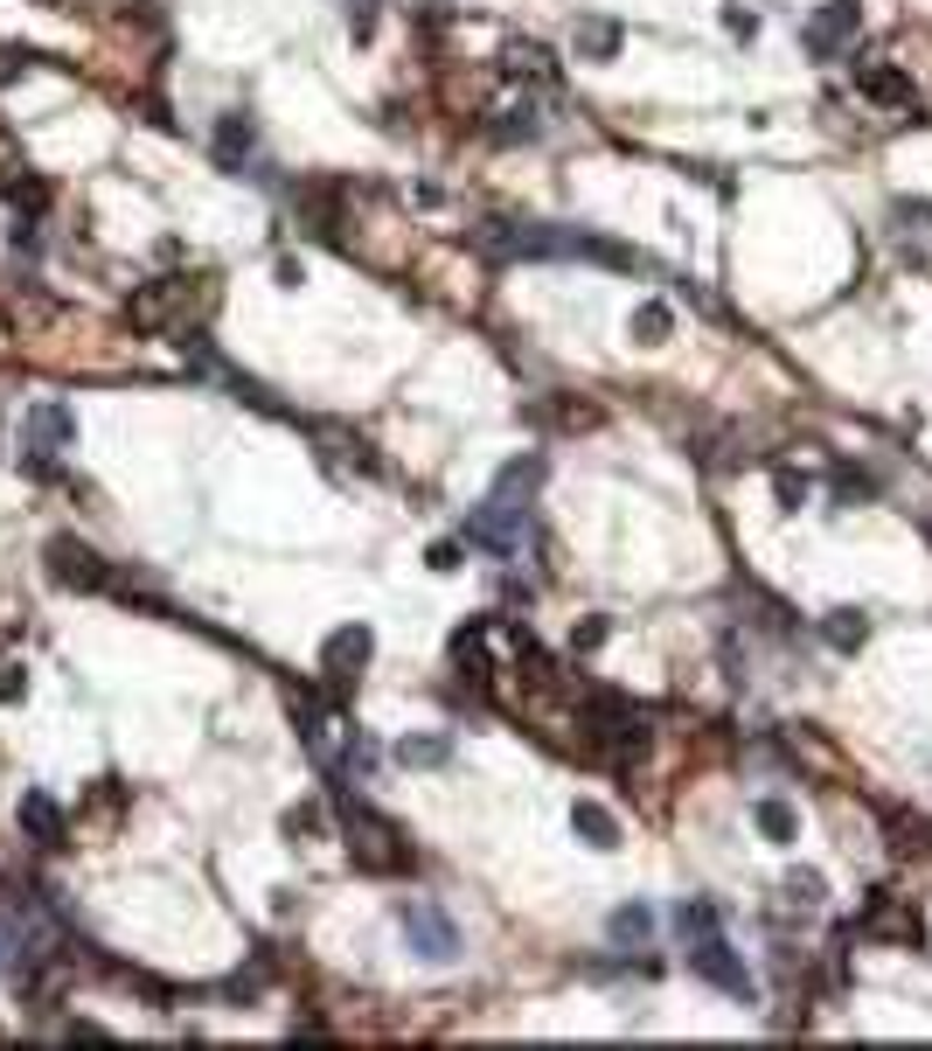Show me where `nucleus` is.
<instances>
[{"mask_svg":"<svg viewBox=\"0 0 932 1051\" xmlns=\"http://www.w3.org/2000/svg\"><path fill=\"white\" fill-rule=\"evenodd\" d=\"M216 314V285L209 279H154L126 300V320L140 335H196Z\"/></svg>","mask_w":932,"mask_h":1051,"instance_id":"f257e3e1","label":"nucleus"},{"mask_svg":"<svg viewBox=\"0 0 932 1051\" xmlns=\"http://www.w3.org/2000/svg\"><path fill=\"white\" fill-rule=\"evenodd\" d=\"M334 808H341V843H349V864H355V871H369V877L411 871V843H404V829H397L390 815H376L369 801H349V794H341Z\"/></svg>","mask_w":932,"mask_h":1051,"instance_id":"f03ea898","label":"nucleus"},{"mask_svg":"<svg viewBox=\"0 0 932 1051\" xmlns=\"http://www.w3.org/2000/svg\"><path fill=\"white\" fill-rule=\"evenodd\" d=\"M578 732L592 738L599 752H648V717H640L626 697H613V690H585Z\"/></svg>","mask_w":932,"mask_h":1051,"instance_id":"7ed1b4c3","label":"nucleus"},{"mask_svg":"<svg viewBox=\"0 0 932 1051\" xmlns=\"http://www.w3.org/2000/svg\"><path fill=\"white\" fill-rule=\"evenodd\" d=\"M522 537H529V502H502V494H487V502L467 515V544L494 550V558H516Z\"/></svg>","mask_w":932,"mask_h":1051,"instance_id":"20e7f679","label":"nucleus"},{"mask_svg":"<svg viewBox=\"0 0 932 1051\" xmlns=\"http://www.w3.org/2000/svg\"><path fill=\"white\" fill-rule=\"evenodd\" d=\"M856 35H863V0H828V8H814V14H807L801 43H807V56L835 63V56H849V49H856Z\"/></svg>","mask_w":932,"mask_h":1051,"instance_id":"39448f33","label":"nucleus"},{"mask_svg":"<svg viewBox=\"0 0 932 1051\" xmlns=\"http://www.w3.org/2000/svg\"><path fill=\"white\" fill-rule=\"evenodd\" d=\"M397 926H404L411 954H425V961H452V954H460V926H452L439 906H425V898H404V906H397Z\"/></svg>","mask_w":932,"mask_h":1051,"instance_id":"423d86ee","label":"nucleus"},{"mask_svg":"<svg viewBox=\"0 0 932 1051\" xmlns=\"http://www.w3.org/2000/svg\"><path fill=\"white\" fill-rule=\"evenodd\" d=\"M689 968L703 974V982H717L724 996H738V1003H752V996H758L752 968L731 954V941H724V933H703V941H689Z\"/></svg>","mask_w":932,"mask_h":1051,"instance_id":"0eeeda50","label":"nucleus"},{"mask_svg":"<svg viewBox=\"0 0 932 1051\" xmlns=\"http://www.w3.org/2000/svg\"><path fill=\"white\" fill-rule=\"evenodd\" d=\"M22 432H28V439H22V460H28L35 474H56V446H70V439H78V418H70L63 405H35Z\"/></svg>","mask_w":932,"mask_h":1051,"instance_id":"6e6552de","label":"nucleus"},{"mask_svg":"<svg viewBox=\"0 0 932 1051\" xmlns=\"http://www.w3.org/2000/svg\"><path fill=\"white\" fill-rule=\"evenodd\" d=\"M369 655H376V634H369L363 620L341 627V634H328V647H320V676H328V690L341 697V690H349V682L369 668Z\"/></svg>","mask_w":932,"mask_h":1051,"instance_id":"1a4fd4ad","label":"nucleus"},{"mask_svg":"<svg viewBox=\"0 0 932 1051\" xmlns=\"http://www.w3.org/2000/svg\"><path fill=\"white\" fill-rule=\"evenodd\" d=\"M49 579H56V585H78V592H98V585H111V571H105V558H98L91 544L49 537Z\"/></svg>","mask_w":932,"mask_h":1051,"instance_id":"9d476101","label":"nucleus"},{"mask_svg":"<svg viewBox=\"0 0 932 1051\" xmlns=\"http://www.w3.org/2000/svg\"><path fill=\"white\" fill-rule=\"evenodd\" d=\"M14 821H22V836L35 850H63L70 843V821H63V808H56L49 794H22V815Z\"/></svg>","mask_w":932,"mask_h":1051,"instance_id":"9b49d317","label":"nucleus"},{"mask_svg":"<svg viewBox=\"0 0 932 1051\" xmlns=\"http://www.w3.org/2000/svg\"><path fill=\"white\" fill-rule=\"evenodd\" d=\"M494 132H502V140H536V132H543V105L529 98V91L494 98Z\"/></svg>","mask_w":932,"mask_h":1051,"instance_id":"f8f14e48","label":"nucleus"},{"mask_svg":"<svg viewBox=\"0 0 932 1051\" xmlns=\"http://www.w3.org/2000/svg\"><path fill=\"white\" fill-rule=\"evenodd\" d=\"M856 84H863L877 105H890V112H911V78L898 63H863V70H856Z\"/></svg>","mask_w":932,"mask_h":1051,"instance_id":"ddd939ff","label":"nucleus"},{"mask_svg":"<svg viewBox=\"0 0 932 1051\" xmlns=\"http://www.w3.org/2000/svg\"><path fill=\"white\" fill-rule=\"evenodd\" d=\"M258 154V126L244 119V112H223V126H216V161L223 167H244Z\"/></svg>","mask_w":932,"mask_h":1051,"instance_id":"4468645a","label":"nucleus"},{"mask_svg":"<svg viewBox=\"0 0 932 1051\" xmlns=\"http://www.w3.org/2000/svg\"><path fill=\"white\" fill-rule=\"evenodd\" d=\"M822 641L835 647V655H856V647L870 641V614L863 606H835V614L822 620Z\"/></svg>","mask_w":932,"mask_h":1051,"instance_id":"2eb2a0df","label":"nucleus"},{"mask_svg":"<svg viewBox=\"0 0 932 1051\" xmlns=\"http://www.w3.org/2000/svg\"><path fill=\"white\" fill-rule=\"evenodd\" d=\"M578 56H585V63H613V56H620V22L585 14V22H578Z\"/></svg>","mask_w":932,"mask_h":1051,"instance_id":"dca6fc26","label":"nucleus"},{"mask_svg":"<svg viewBox=\"0 0 932 1051\" xmlns=\"http://www.w3.org/2000/svg\"><path fill=\"white\" fill-rule=\"evenodd\" d=\"M570 829H578V836H585V843H592V850H613V843H620V821L605 815L599 801H578V808H570Z\"/></svg>","mask_w":932,"mask_h":1051,"instance_id":"f3484780","label":"nucleus"},{"mask_svg":"<svg viewBox=\"0 0 932 1051\" xmlns=\"http://www.w3.org/2000/svg\"><path fill=\"white\" fill-rule=\"evenodd\" d=\"M508 78L557 84V63H550V49H543V43H516V49H508Z\"/></svg>","mask_w":932,"mask_h":1051,"instance_id":"a211bd4d","label":"nucleus"},{"mask_svg":"<svg viewBox=\"0 0 932 1051\" xmlns=\"http://www.w3.org/2000/svg\"><path fill=\"white\" fill-rule=\"evenodd\" d=\"M536 481H543V460L529 453V460H508V467H502L494 494H502V502H529V494H536Z\"/></svg>","mask_w":932,"mask_h":1051,"instance_id":"6ab92c4d","label":"nucleus"},{"mask_svg":"<svg viewBox=\"0 0 932 1051\" xmlns=\"http://www.w3.org/2000/svg\"><path fill=\"white\" fill-rule=\"evenodd\" d=\"M752 821L766 829V843H793V836H801V821H793V808H787L779 794H766V801H758V808H752Z\"/></svg>","mask_w":932,"mask_h":1051,"instance_id":"aec40b11","label":"nucleus"},{"mask_svg":"<svg viewBox=\"0 0 932 1051\" xmlns=\"http://www.w3.org/2000/svg\"><path fill=\"white\" fill-rule=\"evenodd\" d=\"M605 933H613L620 947H640V941L654 933V912H648V906H620L613 920H605Z\"/></svg>","mask_w":932,"mask_h":1051,"instance_id":"412c9836","label":"nucleus"},{"mask_svg":"<svg viewBox=\"0 0 932 1051\" xmlns=\"http://www.w3.org/2000/svg\"><path fill=\"white\" fill-rule=\"evenodd\" d=\"M669 328H675V314L661 307V300L634 307V341H640V349H661V341H669Z\"/></svg>","mask_w":932,"mask_h":1051,"instance_id":"4be33fe9","label":"nucleus"},{"mask_svg":"<svg viewBox=\"0 0 932 1051\" xmlns=\"http://www.w3.org/2000/svg\"><path fill=\"white\" fill-rule=\"evenodd\" d=\"M675 933H682V941H703V933H724V926H717V906H703V898H682V906H675Z\"/></svg>","mask_w":932,"mask_h":1051,"instance_id":"5701e85b","label":"nucleus"},{"mask_svg":"<svg viewBox=\"0 0 932 1051\" xmlns=\"http://www.w3.org/2000/svg\"><path fill=\"white\" fill-rule=\"evenodd\" d=\"M397 759H404V767H446L452 738H404V745H397Z\"/></svg>","mask_w":932,"mask_h":1051,"instance_id":"b1692460","label":"nucleus"},{"mask_svg":"<svg viewBox=\"0 0 932 1051\" xmlns=\"http://www.w3.org/2000/svg\"><path fill=\"white\" fill-rule=\"evenodd\" d=\"M787 898H793V906H822V898H828L822 871H787Z\"/></svg>","mask_w":932,"mask_h":1051,"instance_id":"393cba45","label":"nucleus"},{"mask_svg":"<svg viewBox=\"0 0 932 1051\" xmlns=\"http://www.w3.org/2000/svg\"><path fill=\"white\" fill-rule=\"evenodd\" d=\"M890 217H898L911 237H932V202H919V196H898V209H890Z\"/></svg>","mask_w":932,"mask_h":1051,"instance_id":"a878e982","label":"nucleus"},{"mask_svg":"<svg viewBox=\"0 0 932 1051\" xmlns=\"http://www.w3.org/2000/svg\"><path fill=\"white\" fill-rule=\"evenodd\" d=\"M772 494H779V509H801V502H807V474L779 467V474H772Z\"/></svg>","mask_w":932,"mask_h":1051,"instance_id":"bb28decb","label":"nucleus"},{"mask_svg":"<svg viewBox=\"0 0 932 1051\" xmlns=\"http://www.w3.org/2000/svg\"><path fill=\"white\" fill-rule=\"evenodd\" d=\"M14 961H22V926L0 912V968H14Z\"/></svg>","mask_w":932,"mask_h":1051,"instance_id":"cd10ccee","label":"nucleus"},{"mask_svg":"<svg viewBox=\"0 0 932 1051\" xmlns=\"http://www.w3.org/2000/svg\"><path fill=\"white\" fill-rule=\"evenodd\" d=\"M724 28L738 35V43H752V35H758V14H752V8H724Z\"/></svg>","mask_w":932,"mask_h":1051,"instance_id":"c85d7f7f","label":"nucleus"},{"mask_svg":"<svg viewBox=\"0 0 932 1051\" xmlns=\"http://www.w3.org/2000/svg\"><path fill=\"white\" fill-rule=\"evenodd\" d=\"M877 481H870V474H835V502H856V494H870Z\"/></svg>","mask_w":932,"mask_h":1051,"instance_id":"c756f323","label":"nucleus"},{"mask_svg":"<svg viewBox=\"0 0 932 1051\" xmlns=\"http://www.w3.org/2000/svg\"><path fill=\"white\" fill-rule=\"evenodd\" d=\"M599 641H605V620H585V627H578V634H570V647H578V655H592V647H599Z\"/></svg>","mask_w":932,"mask_h":1051,"instance_id":"7c9ffc66","label":"nucleus"},{"mask_svg":"<svg viewBox=\"0 0 932 1051\" xmlns=\"http://www.w3.org/2000/svg\"><path fill=\"white\" fill-rule=\"evenodd\" d=\"M349 28H355V35L376 28V0H349Z\"/></svg>","mask_w":932,"mask_h":1051,"instance_id":"2f4dec72","label":"nucleus"},{"mask_svg":"<svg viewBox=\"0 0 932 1051\" xmlns=\"http://www.w3.org/2000/svg\"><path fill=\"white\" fill-rule=\"evenodd\" d=\"M320 829V808H293L285 815V836H314Z\"/></svg>","mask_w":932,"mask_h":1051,"instance_id":"473e14b6","label":"nucleus"},{"mask_svg":"<svg viewBox=\"0 0 932 1051\" xmlns=\"http://www.w3.org/2000/svg\"><path fill=\"white\" fill-rule=\"evenodd\" d=\"M14 697H22V668L0 662V703H14Z\"/></svg>","mask_w":932,"mask_h":1051,"instance_id":"72a5a7b5","label":"nucleus"},{"mask_svg":"<svg viewBox=\"0 0 932 1051\" xmlns=\"http://www.w3.org/2000/svg\"><path fill=\"white\" fill-rule=\"evenodd\" d=\"M432 571H460V544H432Z\"/></svg>","mask_w":932,"mask_h":1051,"instance_id":"f704fd0d","label":"nucleus"}]
</instances>
